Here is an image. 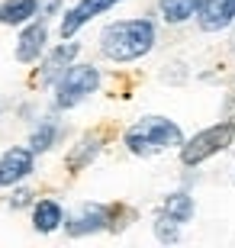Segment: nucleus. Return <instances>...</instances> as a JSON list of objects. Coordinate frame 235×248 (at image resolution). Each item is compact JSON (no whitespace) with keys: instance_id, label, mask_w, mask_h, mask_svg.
Returning <instances> with one entry per match:
<instances>
[{"instance_id":"2","label":"nucleus","mask_w":235,"mask_h":248,"mask_svg":"<svg viewBox=\"0 0 235 248\" xmlns=\"http://www.w3.org/2000/svg\"><path fill=\"white\" fill-rule=\"evenodd\" d=\"M123 142H126L129 155L152 158V155L168 152V148H181L184 129L168 116H142L123 132Z\"/></svg>"},{"instance_id":"1","label":"nucleus","mask_w":235,"mask_h":248,"mask_svg":"<svg viewBox=\"0 0 235 248\" xmlns=\"http://www.w3.org/2000/svg\"><path fill=\"white\" fill-rule=\"evenodd\" d=\"M155 42H158V29H155L152 19L145 16L116 19V23L103 26V32H100V55L116 64L139 62L155 48Z\"/></svg>"},{"instance_id":"11","label":"nucleus","mask_w":235,"mask_h":248,"mask_svg":"<svg viewBox=\"0 0 235 248\" xmlns=\"http://www.w3.org/2000/svg\"><path fill=\"white\" fill-rule=\"evenodd\" d=\"M64 222V206L55 197H42V200L32 203V229L39 235H52V232L62 229Z\"/></svg>"},{"instance_id":"14","label":"nucleus","mask_w":235,"mask_h":248,"mask_svg":"<svg viewBox=\"0 0 235 248\" xmlns=\"http://www.w3.org/2000/svg\"><path fill=\"white\" fill-rule=\"evenodd\" d=\"M193 213H197V203H193V197H190L187 190H174L161 200V216L181 222V226H187V222L193 219Z\"/></svg>"},{"instance_id":"13","label":"nucleus","mask_w":235,"mask_h":248,"mask_svg":"<svg viewBox=\"0 0 235 248\" xmlns=\"http://www.w3.org/2000/svg\"><path fill=\"white\" fill-rule=\"evenodd\" d=\"M62 139V123L55 120V116H46V120H39V126L29 132V152L32 155H46L52 152V145Z\"/></svg>"},{"instance_id":"18","label":"nucleus","mask_w":235,"mask_h":248,"mask_svg":"<svg viewBox=\"0 0 235 248\" xmlns=\"http://www.w3.org/2000/svg\"><path fill=\"white\" fill-rule=\"evenodd\" d=\"M62 13V0H39V16L42 19H52Z\"/></svg>"},{"instance_id":"4","label":"nucleus","mask_w":235,"mask_h":248,"mask_svg":"<svg viewBox=\"0 0 235 248\" xmlns=\"http://www.w3.org/2000/svg\"><path fill=\"white\" fill-rule=\"evenodd\" d=\"M100 68L97 64H68V71L52 84L55 87V110H74L91 93L100 91Z\"/></svg>"},{"instance_id":"15","label":"nucleus","mask_w":235,"mask_h":248,"mask_svg":"<svg viewBox=\"0 0 235 248\" xmlns=\"http://www.w3.org/2000/svg\"><path fill=\"white\" fill-rule=\"evenodd\" d=\"M197 10H200V0H158V13L168 26H181V23L193 19Z\"/></svg>"},{"instance_id":"16","label":"nucleus","mask_w":235,"mask_h":248,"mask_svg":"<svg viewBox=\"0 0 235 248\" xmlns=\"http://www.w3.org/2000/svg\"><path fill=\"white\" fill-rule=\"evenodd\" d=\"M100 148H103V139H100L97 132L84 136L81 142H78V145L68 152V168H71V171H81V168H87L94 158L100 155Z\"/></svg>"},{"instance_id":"17","label":"nucleus","mask_w":235,"mask_h":248,"mask_svg":"<svg viewBox=\"0 0 235 248\" xmlns=\"http://www.w3.org/2000/svg\"><path fill=\"white\" fill-rule=\"evenodd\" d=\"M152 229H155V239L164 242V245H174V242L181 239V222L168 219V216H161V213H158V219H155Z\"/></svg>"},{"instance_id":"12","label":"nucleus","mask_w":235,"mask_h":248,"mask_svg":"<svg viewBox=\"0 0 235 248\" xmlns=\"http://www.w3.org/2000/svg\"><path fill=\"white\" fill-rule=\"evenodd\" d=\"M39 16V0H0V26H26Z\"/></svg>"},{"instance_id":"5","label":"nucleus","mask_w":235,"mask_h":248,"mask_svg":"<svg viewBox=\"0 0 235 248\" xmlns=\"http://www.w3.org/2000/svg\"><path fill=\"white\" fill-rule=\"evenodd\" d=\"M62 229L71 235V239H84V235H97V232L110 229V206L97 200H84L78 203L71 213H64Z\"/></svg>"},{"instance_id":"6","label":"nucleus","mask_w":235,"mask_h":248,"mask_svg":"<svg viewBox=\"0 0 235 248\" xmlns=\"http://www.w3.org/2000/svg\"><path fill=\"white\" fill-rule=\"evenodd\" d=\"M36 171V155L29 145H13L0 155V187H19Z\"/></svg>"},{"instance_id":"19","label":"nucleus","mask_w":235,"mask_h":248,"mask_svg":"<svg viewBox=\"0 0 235 248\" xmlns=\"http://www.w3.org/2000/svg\"><path fill=\"white\" fill-rule=\"evenodd\" d=\"M29 203H32V190H26V187H19V190L10 197V206H13V210H23Z\"/></svg>"},{"instance_id":"10","label":"nucleus","mask_w":235,"mask_h":248,"mask_svg":"<svg viewBox=\"0 0 235 248\" xmlns=\"http://www.w3.org/2000/svg\"><path fill=\"white\" fill-rule=\"evenodd\" d=\"M235 23V0H200L197 26L203 32H222Z\"/></svg>"},{"instance_id":"3","label":"nucleus","mask_w":235,"mask_h":248,"mask_svg":"<svg viewBox=\"0 0 235 248\" xmlns=\"http://www.w3.org/2000/svg\"><path fill=\"white\" fill-rule=\"evenodd\" d=\"M229 145H235V120H222L213 126L200 129L197 136H190L181 142V165L184 168H197L203 161H209L213 155L226 152Z\"/></svg>"},{"instance_id":"20","label":"nucleus","mask_w":235,"mask_h":248,"mask_svg":"<svg viewBox=\"0 0 235 248\" xmlns=\"http://www.w3.org/2000/svg\"><path fill=\"white\" fill-rule=\"evenodd\" d=\"M235 26V23H232ZM229 46H232V52H235V29H232V39H229Z\"/></svg>"},{"instance_id":"8","label":"nucleus","mask_w":235,"mask_h":248,"mask_svg":"<svg viewBox=\"0 0 235 248\" xmlns=\"http://www.w3.org/2000/svg\"><path fill=\"white\" fill-rule=\"evenodd\" d=\"M116 3H123V0H78L71 10H64V13H62V26H58L62 39H71L74 32H81V29L87 26L94 16H100V13L113 10Z\"/></svg>"},{"instance_id":"7","label":"nucleus","mask_w":235,"mask_h":248,"mask_svg":"<svg viewBox=\"0 0 235 248\" xmlns=\"http://www.w3.org/2000/svg\"><path fill=\"white\" fill-rule=\"evenodd\" d=\"M46 48H48V19L36 16L23 26L13 55H16L19 64H32V62H39V58L46 55Z\"/></svg>"},{"instance_id":"9","label":"nucleus","mask_w":235,"mask_h":248,"mask_svg":"<svg viewBox=\"0 0 235 248\" xmlns=\"http://www.w3.org/2000/svg\"><path fill=\"white\" fill-rule=\"evenodd\" d=\"M78 55H81V46L71 42V39L62 42V46H55L52 52H46V55H42V68H39V84H42V87H52V84L68 71V64Z\"/></svg>"}]
</instances>
